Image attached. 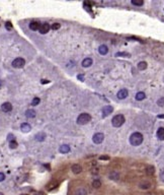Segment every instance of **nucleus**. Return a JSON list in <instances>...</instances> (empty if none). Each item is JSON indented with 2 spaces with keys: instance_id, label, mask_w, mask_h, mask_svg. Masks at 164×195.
Returning <instances> with one entry per match:
<instances>
[{
  "instance_id": "37",
  "label": "nucleus",
  "mask_w": 164,
  "mask_h": 195,
  "mask_svg": "<svg viewBox=\"0 0 164 195\" xmlns=\"http://www.w3.org/2000/svg\"><path fill=\"white\" fill-rule=\"evenodd\" d=\"M99 159H100V160H108L109 158H108L107 156H102V157H100Z\"/></svg>"
},
{
  "instance_id": "30",
  "label": "nucleus",
  "mask_w": 164,
  "mask_h": 195,
  "mask_svg": "<svg viewBox=\"0 0 164 195\" xmlns=\"http://www.w3.org/2000/svg\"><path fill=\"white\" fill-rule=\"evenodd\" d=\"M40 102H41L40 98H33L32 102H31V105H32V106H38V105L40 104Z\"/></svg>"
},
{
  "instance_id": "9",
  "label": "nucleus",
  "mask_w": 164,
  "mask_h": 195,
  "mask_svg": "<svg viewBox=\"0 0 164 195\" xmlns=\"http://www.w3.org/2000/svg\"><path fill=\"white\" fill-rule=\"evenodd\" d=\"M1 110H2L3 112H5V113L10 112V111L12 110V105H11L9 102H5V103H3V104L1 105Z\"/></svg>"
},
{
  "instance_id": "18",
  "label": "nucleus",
  "mask_w": 164,
  "mask_h": 195,
  "mask_svg": "<svg viewBox=\"0 0 164 195\" xmlns=\"http://www.w3.org/2000/svg\"><path fill=\"white\" fill-rule=\"evenodd\" d=\"M92 65V59L91 58H85L83 61H82V66L87 68V67H89Z\"/></svg>"
},
{
  "instance_id": "12",
  "label": "nucleus",
  "mask_w": 164,
  "mask_h": 195,
  "mask_svg": "<svg viewBox=\"0 0 164 195\" xmlns=\"http://www.w3.org/2000/svg\"><path fill=\"white\" fill-rule=\"evenodd\" d=\"M46 136H47V135H46L45 132H39V133L36 134L35 138H36L37 141H40V142H42V141H44V140L46 139Z\"/></svg>"
},
{
  "instance_id": "40",
  "label": "nucleus",
  "mask_w": 164,
  "mask_h": 195,
  "mask_svg": "<svg viewBox=\"0 0 164 195\" xmlns=\"http://www.w3.org/2000/svg\"><path fill=\"white\" fill-rule=\"evenodd\" d=\"M0 195H4V194H3V193H1V192H0Z\"/></svg>"
},
{
  "instance_id": "19",
  "label": "nucleus",
  "mask_w": 164,
  "mask_h": 195,
  "mask_svg": "<svg viewBox=\"0 0 164 195\" xmlns=\"http://www.w3.org/2000/svg\"><path fill=\"white\" fill-rule=\"evenodd\" d=\"M139 187L141 188V189H149V188L151 187V184H150L149 182H147V181H143V182L139 183Z\"/></svg>"
},
{
  "instance_id": "4",
  "label": "nucleus",
  "mask_w": 164,
  "mask_h": 195,
  "mask_svg": "<svg viewBox=\"0 0 164 195\" xmlns=\"http://www.w3.org/2000/svg\"><path fill=\"white\" fill-rule=\"evenodd\" d=\"M11 65H12V67H14V68H22V67L25 65V60L23 58L18 57V58L13 60Z\"/></svg>"
},
{
  "instance_id": "32",
  "label": "nucleus",
  "mask_w": 164,
  "mask_h": 195,
  "mask_svg": "<svg viewBox=\"0 0 164 195\" xmlns=\"http://www.w3.org/2000/svg\"><path fill=\"white\" fill-rule=\"evenodd\" d=\"M157 105L159 107H163L164 106V98H160L158 101H157Z\"/></svg>"
},
{
  "instance_id": "27",
  "label": "nucleus",
  "mask_w": 164,
  "mask_h": 195,
  "mask_svg": "<svg viewBox=\"0 0 164 195\" xmlns=\"http://www.w3.org/2000/svg\"><path fill=\"white\" fill-rule=\"evenodd\" d=\"M17 142H16V141L15 140H12V141H9V147H10V149H16V147H17Z\"/></svg>"
},
{
  "instance_id": "14",
  "label": "nucleus",
  "mask_w": 164,
  "mask_h": 195,
  "mask_svg": "<svg viewBox=\"0 0 164 195\" xmlns=\"http://www.w3.org/2000/svg\"><path fill=\"white\" fill-rule=\"evenodd\" d=\"M25 117L26 118H30V119H32L36 117V111L33 109H29L25 111Z\"/></svg>"
},
{
  "instance_id": "29",
  "label": "nucleus",
  "mask_w": 164,
  "mask_h": 195,
  "mask_svg": "<svg viewBox=\"0 0 164 195\" xmlns=\"http://www.w3.org/2000/svg\"><path fill=\"white\" fill-rule=\"evenodd\" d=\"M132 4L136 5V6H141L144 4V2H143L142 0H132Z\"/></svg>"
},
{
  "instance_id": "39",
  "label": "nucleus",
  "mask_w": 164,
  "mask_h": 195,
  "mask_svg": "<svg viewBox=\"0 0 164 195\" xmlns=\"http://www.w3.org/2000/svg\"><path fill=\"white\" fill-rule=\"evenodd\" d=\"M41 82H43V83H48V82H49V80H41Z\"/></svg>"
},
{
  "instance_id": "28",
  "label": "nucleus",
  "mask_w": 164,
  "mask_h": 195,
  "mask_svg": "<svg viewBox=\"0 0 164 195\" xmlns=\"http://www.w3.org/2000/svg\"><path fill=\"white\" fill-rule=\"evenodd\" d=\"M117 57H120V56H123V57H131V55L129 54V53H126V52H118L117 54H115Z\"/></svg>"
},
{
  "instance_id": "1",
  "label": "nucleus",
  "mask_w": 164,
  "mask_h": 195,
  "mask_svg": "<svg viewBox=\"0 0 164 195\" xmlns=\"http://www.w3.org/2000/svg\"><path fill=\"white\" fill-rule=\"evenodd\" d=\"M143 142V135L140 132H134L130 136V143L133 146H138Z\"/></svg>"
},
{
  "instance_id": "21",
  "label": "nucleus",
  "mask_w": 164,
  "mask_h": 195,
  "mask_svg": "<svg viewBox=\"0 0 164 195\" xmlns=\"http://www.w3.org/2000/svg\"><path fill=\"white\" fill-rule=\"evenodd\" d=\"M109 179L113 181H118L120 179V174L118 172H112L109 174Z\"/></svg>"
},
{
  "instance_id": "2",
  "label": "nucleus",
  "mask_w": 164,
  "mask_h": 195,
  "mask_svg": "<svg viewBox=\"0 0 164 195\" xmlns=\"http://www.w3.org/2000/svg\"><path fill=\"white\" fill-rule=\"evenodd\" d=\"M125 121H126L125 116L122 115V114H118V115H115L112 119V124H113V127H117V128H118V127H121L123 124L125 123Z\"/></svg>"
},
{
  "instance_id": "5",
  "label": "nucleus",
  "mask_w": 164,
  "mask_h": 195,
  "mask_svg": "<svg viewBox=\"0 0 164 195\" xmlns=\"http://www.w3.org/2000/svg\"><path fill=\"white\" fill-rule=\"evenodd\" d=\"M103 139H104V135H103V133H101V132L95 133L92 136V141L95 144H100L102 141H103Z\"/></svg>"
},
{
  "instance_id": "31",
  "label": "nucleus",
  "mask_w": 164,
  "mask_h": 195,
  "mask_svg": "<svg viewBox=\"0 0 164 195\" xmlns=\"http://www.w3.org/2000/svg\"><path fill=\"white\" fill-rule=\"evenodd\" d=\"M51 28H52V30H55V31H56V30H59V29L61 28V24L58 23H55L52 24Z\"/></svg>"
},
{
  "instance_id": "13",
  "label": "nucleus",
  "mask_w": 164,
  "mask_h": 195,
  "mask_svg": "<svg viewBox=\"0 0 164 195\" xmlns=\"http://www.w3.org/2000/svg\"><path fill=\"white\" fill-rule=\"evenodd\" d=\"M98 52H99V54H101V55H106L108 53L107 46L106 45H100L99 48H98Z\"/></svg>"
},
{
  "instance_id": "3",
  "label": "nucleus",
  "mask_w": 164,
  "mask_h": 195,
  "mask_svg": "<svg viewBox=\"0 0 164 195\" xmlns=\"http://www.w3.org/2000/svg\"><path fill=\"white\" fill-rule=\"evenodd\" d=\"M91 120V116L88 113H82L78 116L77 118V123L79 125H85L87 123H89Z\"/></svg>"
},
{
  "instance_id": "36",
  "label": "nucleus",
  "mask_w": 164,
  "mask_h": 195,
  "mask_svg": "<svg viewBox=\"0 0 164 195\" xmlns=\"http://www.w3.org/2000/svg\"><path fill=\"white\" fill-rule=\"evenodd\" d=\"M33 195H44V193H43L42 191H38V192H36V193H33Z\"/></svg>"
},
{
  "instance_id": "8",
  "label": "nucleus",
  "mask_w": 164,
  "mask_h": 195,
  "mask_svg": "<svg viewBox=\"0 0 164 195\" xmlns=\"http://www.w3.org/2000/svg\"><path fill=\"white\" fill-rule=\"evenodd\" d=\"M49 31H50V24L49 23H45L43 24H41V26H40V33L42 34V35H45V34H47Z\"/></svg>"
},
{
  "instance_id": "20",
  "label": "nucleus",
  "mask_w": 164,
  "mask_h": 195,
  "mask_svg": "<svg viewBox=\"0 0 164 195\" xmlns=\"http://www.w3.org/2000/svg\"><path fill=\"white\" fill-rule=\"evenodd\" d=\"M75 195H87V191L84 187H80L75 191Z\"/></svg>"
},
{
  "instance_id": "34",
  "label": "nucleus",
  "mask_w": 164,
  "mask_h": 195,
  "mask_svg": "<svg viewBox=\"0 0 164 195\" xmlns=\"http://www.w3.org/2000/svg\"><path fill=\"white\" fill-rule=\"evenodd\" d=\"M4 180H5V175L0 172V182H3Z\"/></svg>"
},
{
  "instance_id": "10",
  "label": "nucleus",
  "mask_w": 164,
  "mask_h": 195,
  "mask_svg": "<svg viewBox=\"0 0 164 195\" xmlns=\"http://www.w3.org/2000/svg\"><path fill=\"white\" fill-rule=\"evenodd\" d=\"M20 130H21L22 132H24V133H27V132H30L31 130V125L29 123H22L21 125H20Z\"/></svg>"
},
{
  "instance_id": "33",
  "label": "nucleus",
  "mask_w": 164,
  "mask_h": 195,
  "mask_svg": "<svg viewBox=\"0 0 164 195\" xmlns=\"http://www.w3.org/2000/svg\"><path fill=\"white\" fill-rule=\"evenodd\" d=\"M5 28L7 29V30H11L12 29V24H11V23H9V22H7L5 23Z\"/></svg>"
},
{
  "instance_id": "41",
  "label": "nucleus",
  "mask_w": 164,
  "mask_h": 195,
  "mask_svg": "<svg viewBox=\"0 0 164 195\" xmlns=\"http://www.w3.org/2000/svg\"><path fill=\"white\" fill-rule=\"evenodd\" d=\"M162 175H163V177H164V171H163V173H162Z\"/></svg>"
},
{
  "instance_id": "7",
  "label": "nucleus",
  "mask_w": 164,
  "mask_h": 195,
  "mask_svg": "<svg viewBox=\"0 0 164 195\" xmlns=\"http://www.w3.org/2000/svg\"><path fill=\"white\" fill-rule=\"evenodd\" d=\"M128 95H129V92H128V90H126V89H123V90H120V91L118 92V95H117V97H118L120 100H124V99H126V98L128 97Z\"/></svg>"
},
{
  "instance_id": "6",
  "label": "nucleus",
  "mask_w": 164,
  "mask_h": 195,
  "mask_svg": "<svg viewBox=\"0 0 164 195\" xmlns=\"http://www.w3.org/2000/svg\"><path fill=\"white\" fill-rule=\"evenodd\" d=\"M113 111V107L111 106V105H107V106H105V107L102 108V116L106 117V116L109 115V114H112Z\"/></svg>"
},
{
  "instance_id": "38",
  "label": "nucleus",
  "mask_w": 164,
  "mask_h": 195,
  "mask_svg": "<svg viewBox=\"0 0 164 195\" xmlns=\"http://www.w3.org/2000/svg\"><path fill=\"white\" fill-rule=\"evenodd\" d=\"M78 79H80V80H84V76H83V75H78Z\"/></svg>"
},
{
  "instance_id": "26",
  "label": "nucleus",
  "mask_w": 164,
  "mask_h": 195,
  "mask_svg": "<svg viewBox=\"0 0 164 195\" xmlns=\"http://www.w3.org/2000/svg\"><path fill=\"white\" fill-rule=\"evenodd\" d=\"M92 187H94V188H99V187H101V182H100V180H98V179H96V180H94L93 182H92Z\"/></svg>"
},
{
  "instance_id": "24",
  "label": "nucleus",
  "mask_w": 164,
  "mask_h": 195,
  "mask_svg": "<svg viewBox=\"0 0 164 195\" xmlns=\"http://www.w3.org/2000/svg\"><path fill=\"white\" fill-rule=\"evenodd\" d=\"M147 66H148L147 62L141 61V62L138 63V69H139V70H145V69H147Z\"/></svg>"
},
{
  "instance_id": "16",
  "label": "nucleus",
  "mask_w": 164,
  "mask_h": 195,
  "mask_svg": "<svg viewBox=\"0 0 164 195\" xmlns=\"http://www.w3.org/2000/svg\"><path fill=\"white\" fill-rule=\"evenodd\" d=\"M59 151H60L61 153H68V152L70 151V146L68 145V144H63V145H61L60 149H59Z\"/></svg>"
},
{
  "instance_id": "25",
  "label": "nucleus",
  "mask_w": 164,
  "mask_h": 195,
  "mask_svg": "<svg viewBox=\"0 0 164 195\" xmlns=\"http://www.w3.org/2000/svg\"><path fill=\"white\" fill-rule=\"evenodd\" d=\"M146 173L147 175H150V176H152V175L155 173V168L153 166H147L146 168Z\"/></svg>"
},
{
  "instance_id": "23",
  "label": "nucleus",
  "mask_w": 164,
  "mask_h": 195,
  "mask_svg": "<svg viewBox=\"0 0 164 195\" xmlns=\"http://www.w3.org/2000/svg\"><path fill=\"white\" fill-rule=\"evenodd\" d=\"M145 98H146L145 92H137V93H136V100H137V101H143Z\"/></svg>"
},
{
  "instance_id": "22",
  "label": "nucleus",
  "mask_w": 164,
  "mask_h": 195,
  "mask_svg": "<svg viewBox=\"0 0 164 195\" xmlns=\"http://www.w3.org/2000/svg\"><path fill=\"white\" fill-rule=\"evenodd\" d=\"M56 187H58V182H56V181H52L51 183H49L47 185V189L48 190H53Z\"/></svg>"
},
{
  "instance_id": "35",
  "label": "nucleus",
  "mask_w": 164,
  "mask_h": 195,
  "mask_svg": "<svg viewBox=\"0 0 164 195\" xmlns=\"http://www.w3.org/2000/svg\"><path fill=\"white\" fill-rule=\"evenodd\" d=\"M12 140H15L14 139V135H13V134H9V135H8V141H12Z\"/></svg>"
},
{
  "instance_id": "17",
  "label": "nucleus",
  "mask_w": 164,
  "mask_h": 195,
  "mask_svg": "<svg viewBox=\"0 0 164 195\" xmlns=\"http://www.w3.org/2000/svg\"><path fill=\"white\" fill-rule=\"evenodd\" d=\"M40 26H41V23H38V22H31L30 23V29L31 31H38V30H40Z\"/></svg>"
},
{
  "instance_id": "11",
  "label": "nucleus",
  "mask_w": 164,
  "mask_h": 195,
  "mask_svg": "<svg viewBox=\"0 0 164 195\" xmlns=\"http://www.w3.org/2000/svg\"><path fill=\"white\" fill-rule=\"evenodd\" d=\"M71 171L74 173V174H80L82 172V167L78 164H75L71 167Z\"/></svg>"
},
{
  "instance_id": "15",
  "label": "nucleus",
  "mask_w": 164,
  "mask_h": 195,
  "mask_svg": "<svg viewBox=\"0 0 164 195\" xmlns=\"http://www.w3.org/2000/svg\"><path fill=\"white\" fill-rule=\"evenodd\" d=\"M156 136L159 140H164V128H163V127H160V128L157 130Z\"/></svg>"
}]
</instances>
